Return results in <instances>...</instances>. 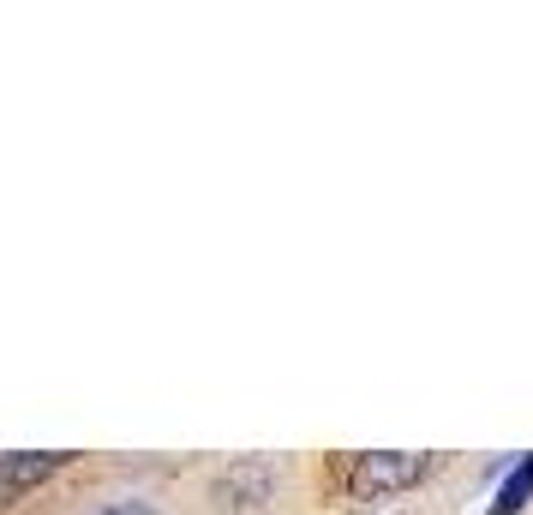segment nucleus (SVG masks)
Instances as JSON below:
<instances>
[{
    "instance_id": "nucleus-1",
    "label": "nucleus",
    "mask_w": 533,
    "mask_h": 515,
    "mask_svg": "<svg viewBox=\"0 0 533 515\" xmlns=\"http://www.w3.org/2000/svg\"><path fill=\"white\" fill-rule=\"evenodd\" d=\"M426 474H432V456H414V450H366V456H348L336 468V486L348 498H360V504H378V498L414 492Z\"/></svg>"
},
{
    "instance_id": "nucleus-2",
    "label": "nucleus",
    "mask_w": 533,
    "mask_h": 515,
    "mask_svg": "<svg viewBox=\"0 0 533 515\" xmlns=\"http://www.w3.org/2000/svg\"><path fill=\"white\" fill-rule=\"evenodd\" d=\"M270 486H276V474H270L264 462H240V468H228V474H222V486H216V492H222L234 510H252V504H264V498H270Z\"/></svg>"
},
{
    "instance_id": "nucleus-3",
    "label": "nucleus",
    "mask_w": 533,
    "mask_h": 515,
    "mask_svg": "<svg viewBox=\"0 0 533 515\" xmlns=\"http://www.w3.org/2000/svg\"><path fill=\"white\" fill-rule=\"evenodd\" d=\"M528 504H533V456L510 468V480H504L498 498H492V515H522Z\"/></svg>"
},
{
    "instance_id": "nucleus-4",
    "label": "nucleus",
    "mask_w": 533,
    "mask_h": 515,
    "mask_svg": "<svg viewBox=\"0 0 533 515\" xmlns=\"http://www.w3.org/2000/svg\"><path fill=\"white\" fill-rule=\"evenodd\" d=\"M90 515H156V504H144V498H120V504H102V510Z\"/></svg>"
},
{
    "instance_id": "nucleus-5",
    "label": "nucleus",
    "mask_w": 533,
    "mask_h": 515,
    "mask_svg": "<svg viewBox=\"0 0 533 515\" xmlns=\"http://www.w3.org/2000/svg\"><path fill=\"white\" fill-rule=\"evenodd\" d=\"M12 504H18V492H12V486H0V510H12Z\"/></svg>"
}]
</instances>
